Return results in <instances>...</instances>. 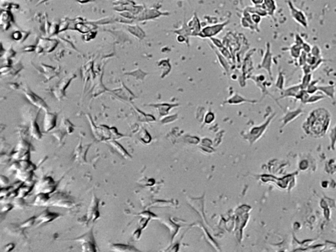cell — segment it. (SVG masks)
Masks as SVG:
<instances>
[{"mask_svg": "<svg viewBox=\"0 0 336 252\" xmlns=\"http://www.w3.org/2000/svg\"><path fill=\"white\" fill-rule=\"evenodd\" d=\"M74 240L79 242L82 244V251H96L95 239L93 237L92 230L85 233L84 235Z\"/></svg>", "mask_w": 336, "mask_h": 252, "instance_id": "cell-1", "label": "cell"}, {"mask_svg": "<svg viewBox=\"0 0 336 252\" xmlns=\"http://www.w3.org/2000/svg\"><path fill=\"white\" fill-rule=\"evenodd\" d=\"M55 187H56V185L53 179L49 177H44L36 185V192L37 194L44 193V194H49L55 191Z\"/></svg>", "mask_w": 336, "mask_h": 252, "instance_id": "cell-2", "label": "cell"}, {"mask_svg": "<svg viewBox=\"0 0 336 252\" xmlns=\"http://www.w3.org/2000/svg\"><path fill=\"white\" fill-rule=\"evenodd\" d=\"M100 216L99 211V200L96 198L95 195L93 196L91 203L89 206L88 211V220L90 221H94L97 219Z\"/></svg>", "mask_w": 336, "mask_h": 252, "instance_id": "cell-3", "label": "cell"}, {"mask_svg": "<svg viewBox=\"0 0 336 252\" xmlns=\"http://www.w3.org/2000/svg\"><path fill=\"white\" fill-rule=\"evenodd\" d=\"M59 217V214L54 212H51L48 209L45 210L39 216L36 217L35 224L36 225H40L41 224L49 223L53 221L55 219Z\"/></svg>", "mask_w": 336, "mask_h": 252, "instance_id": "cell-4", "label": "cell"}, {"mask_svg": "<svg viewBox=\"0 0 336 252\" xmlns=\"http://www.w3.org/2000/svg\"><path fill=\"white\" fill-rule=\"evenodd\" d=\"M288 5L291 10V14H292L293 19L295 20L297 22H298L301 25H302L303 27L306 28H307V21L304 13L301 11H300V10L296 9L290 1L288 2Z\"/></svg>", "mask_w": 336, "mask_h": 252, "instance_id": "cell-5", "label": "cell"}, {"mask_svg": "<svg viewBox=\"0 0 336 252\" xmlns=\"http://www.w3.org/2000/svg\"><path fill=\"white\" fill-rule=\"evenodd\" d=\"M57 116L51 113H46L43 122L44 132H49L56 125Z\"/></svg>", "mask_w": 336, "mask_h": 252, "instance_id": "cell-6", "label": "cell"}, {"mask_svg": "<svg viewBox=\"0 0 336 252\" xmlns=\"http://www.w3.org/2000/svg\"><path fill=\"white\" fill-rule=\"evenodd\" d=\"M49 199V196L47 194L39 193L37 194L36 198L34 200V204L35 206H46L48 203Z\"/></svg>", "mask_w": 336, "mask_h": 252, "instance_id": "cell-7", "label": "cell"}, {"mask_svg": "<svg viewBox=\"0 0 336 252\" xmlns=\"http://www.w3.org/2000/svg\"><path fill=\"white\" fill-rule=\"evenodd\" d=\"M109 143H110V145H111L120 154L122 155V156L124 158H130V156L129 154H128V153H127V151L125 150L123 147L122 145H121V144H120L116 142V141H110Z\"/></svg>", "mask_w": 336, "mask_h": 252, "instance_id": "cell-8", "label": "cell"}, {"mask_svg": "<svg viewBox=\"0 0 336 252\" xmlns=\"http://www.w3.org/2000/svg\"><path fill=\"white\" fill-rule=\"evenodd\" d=\"M271 60H272V55L271 53H270V49L269 47L267 49V52H266L265 55L264 60H263V62L262 63V67H264L267 70V71L269 72L270 75H271Z\"/></svg>", "mask_w": 336, "mask_h": 252, "instance_id": "cell-9", "label": "cell"}, {"mask_svg": "<svg viewBox=\"0 0 336 252\" xmlns=\"http://www.w3.org/2000/svg\"><path fill=\"white\" fill-rule=\"evenodd\" d=\"M30 132L31 135H32L34 138H35L36 139L39 140L41 139V137H42V135H41L40 132L39 127H38L37 123L35 122V121L31 123Z\"/></svg>", "mask_w": 336, "mask_h": 252, "instance_id": "cell-10", "label": "cell"}, {"mask_svg": "<svg viewBox=\"0 0 336 252\" xmlns=\"http://www.w3.org/2000/svg\"><path fill=\"white\" fill-rule=\"evenodd\" d=\"M112 251H136L137 250L135 249L133 246H129L127 245L124 244H116L112 245Z\"/></svg>", "mask_w": 336, "mask_h": 252, "instance_id": "cell-11", "label": "cell"}, {"mask_svg": "<svg viewBox=\"0 0 336 252\" xmlns=\"http://www.w3.org/2000/svg\"><path fill=\"white\" fill-rule=\"evenodd\" d=\"M264 9L269 15H272L276 9L275 0H264Z\"/></svg>", "mask_w": 336, "mask_h": 252, "instance_id": "cell-12", "label": "cell"}, {"mask_svg": "<svg viewBox=\"0 0 336 252\" xmlns=\"http://www.w3.org/2000/svg\"><path fill=\"white\" fill-rule=\"evenodd\" d=\"M323 91L330 97L334 98L335 94V88L334 86H320L318 87V91Z\"/></svg>", "mask_w": 336, "mask_h": 252, "instance_id": "cell-13", "label": "cell"}, {"mask_svg": "<svg viewBox=\"0 0 336 252\" xmlns=\"http://www.w3.org/2000/svg\"><path fill=\"white\" fill-rule=\"evenodd\" d=\"M301 88L300 85L292 86V87L286 89L284 91V96H296L297 94L298 93V92L301 90Z\"/></svg>", "mask_w": 336, "mask_h": 252, "instance_id": "cell-14", "label": "cell"}, {"mask_svg": "<svg viewBox=\"0 0 336 252\" xmlns=\"http://www.w3.org/2000/svg\"><path fill=\"white\" fill-rule=\"evenodd\" d=\"M31 191V186H22L19 187L16 193V198H24L25 196Z\"/></svg>", "mask_w": 336, "mask_h": 252, "instance_id": "cell-15", "label": "cell"}, {"mask_svg": "<svg viewBox=\"0 0 336 252\" xmlns=\"http://www.w3.org/2000/svg\"><path fill=\"white\" fill-rule=\"evenodd\" d=\"M301 49H302V47H301V46H299V45H297L296 43L295 45H293V46L290 48L291 55L295 58H299L301 53Z\"/></svg>", "mask_w": 336, "mask_h": 252, "instance_id": "cell-16", "label": "cell"}, {"mask_svg": "<svg viewBox=\"0 0 336 252\" xmlns=\"http://www.w3.org/2000/svg\"><path fill=\"white\" fill-rule=\"evenodd\" d=\"M311 78H312V75L310 73L304 75V76L302 79V82H301V84H300L301 89H305V90H306L307 87L310 84L311 81Z\"/></svg>", "mask_w": 336, "mask_h": 252, "instance_id": "cell-17", "label": "cell"}, {"mask_svg": "<svg viewBox=\"0 0 336 252\" xmlns=\"http://www.w3.org/2000/svg\"><path fill=\"white\" fill-rule=\"evenodd\" d=\"M221 26H223V25H217V26H213V28L215 29L213 31H216V32H217L218 31H219L222 28V27H220ZM204 34H205L206 36H212V35H214L216 32H213V29H212V27H210V28H207L204 29Z\"/></svg>", "mask_w": 336, "mask_h": 252, "instance_id": "cell-18", "label": "cell"}, {"mask_svg": "<svg viewBox=\"0 0 336 252\" xmlns=\"http://www.w3.org/2000/svg\"><path fill=\"white\" fill-rule=\"evenodd\" d=\"M318 81H313L312 82L310 83V84L308 86L306 91H307V93H309V94H314V93L318 91V87L317 86V84Z\"/></svg>", "mask_w": 336, "mask_h": 252, "instance_id": "cell-19", "label": "cell"}, {"mask_svg": "<svg viewBox=\"0 0 336 252\" xmlns=\"http://www.w3.org/2000/svg\"><path fill=\"white\" fill-rule=\"evenodd\" d=\"M300 112H301L300 110H296V111H293V112L288 113V114H287V115L286 116V119H285L286 122H290V120H292L293 119L295 118L296 117L298 116L300 114Z\"/></svg>", "mask_w": 336, "mask_h": 252, "instance_id": "cell-20", "label": "cell"}, {"mask_svg": "<svg viewBox=\"0 0 336 252\" xmlns=\"http://www.w3.org/2000/svg\"><path fill=\"white\" fill-rule=\"evenodd\" d=\"M324 96L319 95H314L312 96H309V97L306 101L305 103H313L319 101V100L323 99Z\"/></svg>", "mask_w": 336, "mask_h": 252, "instance_id": "cell-21", "label": "cell"}, {"mask_svg": "<svg viewBox=\"0 0 336 252\" xmlns=\"http://www.w3.org/2000/svg\"><path fill=\"white\" fill-rule=\"evenodd\" d=\"M284 83V78L282 73H280L278 79H277L276 87L280 89H283Z\"/></svg>", "mask_w": 336, "mask_h": 252, "instance_id": "cell-22", "label": "cell"}, {"mask_svg": "<svg viewBox=\"0 0 336 252\" xmlns=\"http://www.w3.org/2000/svg\"><path fill=\"white\" fill-rule=\"evenodd\" d=\"M35 219H36L35 217H32V218H30V219L26 221V222L24 223L22 225L20 226V227L26 228V227H29L30 226L34 225V224H35Z\"/></svg>", "mask_w": 336, "mask_h": 252, "instance_id": "cell-23", "label": "cell"}, {"mask_svg": "<svg viewBox=\"0 0 336 252\" xmlns=\"http://www.w3.org/2000/svg\"><path fill=\"white\" fill-rule=\"evenodd\" d=\"M311 54H312V55H313V56H314L315 57L319 58L320 55V50L319 48H318V46H314L311 49Z\"/></svg>", "mask_w": 336, "mask_h": 252, "instance_id": "cell-24", "label": "cell"}, {"mask_svg": "<svg viewBox=\"0 0 336 252\" xmlns=\"http://www.w3.org/2000/svg\"><path fill=\"white\" fill-rule=\"evenodd\" d=\"M302 49L303 50V51H304L305 53H309L311 52V46H309V44L305 43V42H304L303 44L302 45Z\"/></svg>", "mask_w": 336, "mask_h": 252, "instance_id": "cell-25", "label": "cell"}, {"mask_svg": "<svg viewBox=\"0 0 336 252\" xmlns=\"http://www.w3.org/2000/svg\"><path fill=\"white\" fill-rule=\"evenodd\" d=\"M251 17H252L253 20H254V21L255 22H259L261 20L260 15H257V14H254V15L251 16Z\"/></svg>", "mask_w": 336, "mask_h": 252, "instance_id": "cell-26", "label": "cell"}, {"mask_svg": "<svg viewBox=\"0 0 336 252\" xmlns=\"http://www.w3.org/2000/svg\"><path fill=\"white\" fill-rule=\"evenodd\" d=\"M252 3L255 6L262 5L264 3V0H251Z\"/></svg>", "mask_w": 336, "mask_h": 252, "instance_id": "cell-27", "label": "cell"}, {"mask_svg": "<svg viewBox=\"0 0 336 252\" xmlns=\"http://www.w3.org/2000/svg\"><path fill=\"white\" fill-rule=\"evenodd\" d=\"M331 137L332 139V141L335 142V141L336 140V126L334 127V128L332 129V132L331 133Z\"/></svg>", "mask_w": 336, "mask_h": 252, "instance_id": "cell-28", "label": "cell"}, {"mask_svg": "<svg viewBox=\"0 0 336 252\" xmlns=\"http://www.w3.org/2000/svg\"><path fill=\"white\" fill-rule=\"evenodd\" d=\"M11 204H5V206H3L1 208V212H7V211H9L10 210V209L12 208V206H11Z\"/></svg>", "mask_w": 336, "mask_h": 252, "instance_id": "cell-29", "label": "cell"}]
</instances>
